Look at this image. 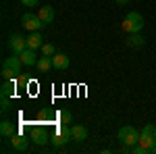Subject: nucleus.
I'll return each instance as SVG.
<instances>
[{"label":"nucleus","instance_id":"obj_22","mask_svg":"<svg viewBox=\"0 0 156 154\" xmlns=\"http://www.w3.org/2000/svg\"><path fill=\"white\" fill-rule=\"evenodd\" d=\"M0 110L2 113H9L11 110V98L9 96H2V106H0Z\"/></svg>","mask_w":156,"mask_h":154},{"label":"nucleus","instance_id":"obj_21","mask_svg":"<svg viewBox=\"0 0 156 154\" xmlns=\"http://www.w3.org/2000/svg\"><path fill=\"white\" fill-rule=\"evenodd\" d=\"M42 54L44 56H54L56 54V48L52 46V44H42Z\"/></svg>","mask_w":156,"mask_h":154},{"label":"nucleus","instance_id":"obj_6","mask_svg":"<svg viewBox=\"0 0 156 154\" xmlns=\"http://www.w3.org/2000/svg\"><path fill=\"white\" fill-rule=\"evenodd\" d=\"M9 140H11L12 150H17V152H25V150L29 148V138H25L23 133H15Z\"/></svg>","mask_w":156,"mask_h":154},{"label":"nucleus","instance_id":"obj_18","mask_svg":"<svg viewBox=\"0 0 156 154\" xmlns=\"http://www.w3.org/2000/svg\"><path fill=\"white\" fill-rule=\"evenodd\" d=\"M56 119H58V123H65V125H69L73 121V115L71 110H67V108H60L58 113H56Z\"/></svg>","mask_w":156,"mask_h":154},{"label":"nucleus","instance_id":"obj_8","mask_svg":"<svg viewBox=\"0 0 156 154\" xmlns=\"http://www.w3.org/2000/svg\"><path fill=\"white\" fill-rule=\"evenodd\" d=\"M2 67H6V69L15 71V75H19L21 67H23V63H21V56H19V54H12V56H9V59H4Z\"/></svg>","mask_w":156,"mask_h":154},{"label":"nucleus","instance_id":"obj_2","mask_svg":"<svg viewBox=\"0 0 156 154\" xmlns=\"http://www.w3.org/2000/svg\"><path fill=\"white\" fill-rule=\"evenodd\" d=\"M140 135H142V131H137L133 125H125V127H121L119 129V140L125 146H135V144H140Z\"/></svg>","mask_w":156,"mask_h":154},{"label":"nucleus","instance_id":"obj_1","mask_svg":"<svg viewBox=\"0 0 156 154\" xmlns=\"http://www.w3.org/2000/svg\"><path fill=\"white\" fill-rule=\"evenodd\" d=\"M142 27H144V17L137 11H131L125 17V21H123V29H125L127 34H140Z\"/></svg>","mask_w":156,"mask_h":154},{"label":"nucleus","instance_id":"obj_3","mask_svg":"<svg viewBox=\"0 0 156 154\" xmlns=\"http://www.w3.org/2000/svg\"><path fill=\"white\" fill-rule=\"evenodd\" d=\"M71 140V127L69 125H65V123H58L56 125V129H54V135L50 138V142H52V146H65V144Z\"/></svg>","mask_w":156,"mask_h":154},{"label":"nucleus","instance_id":"obj_19","mask_svg":"<svg viewBox=\"0 0 156 154\" xmlns=\"http://www.w3.org/2000/svg\"><path fill=\"white\" fill-rule=\"evenodd\" d=\"M142 135H148V138L156 140V125H152V123L144 125V129H142Z\"/></svg>","mask_w":156,"mask_h":154},{"label":"nucleus","instance_id":"obj_11","mask_svg":"<svg viewBox=\"0 0 156 154\" xmlns=\"http://www.w3.org/2000/svg\"><path fill=\"white\" fill-rule=\"evenodd\" d=\"M71 140H75V142H85V140H87V129H85L83 125H79V123H77V125H73L71 127Z\"/></svg>","mask_w":156,"mask_h":154},{"label":"nucleus","instance_id":"obj_12","mask_svg":"<svg viewBox=\"0 0 156 154\" xmlns=\"http://www.w3.org/2000/svg\"><path fill=\"white\" fill-rule=\"evenodd\" d=\"M42 44H44L42 34H40V31H29V36H27V48L37 50V48H42Z\"/></svg>","mask_w":156,"mask_h":154},{"label":"nucleus","instance_id":"obj_23","mask_svg":"<svg viewBox=\"0 0 156 154\" xmlns=\"http://www.w3.org/2000/svg\"><path fill=\"white\" fill-rule=\"evenodd\" d=\"M12 77H15V71L6 69V67H2V79H12Z\"/></svg>","mask_w":156,"mask_h":154},{"label":"nucleus","instance_id":"obj_17","mask_svg":"<svg viewBox=\"0 0 156 154\" xmlns=\"http://www.w3.org/2000/svg\"><path fill=\"white\" fill-rule=\"evenodd\" d=\"M127 44L131 48H142L146 44V38H142L140 34H129V40H127Z\"/></svg>","mask_w":156,"mask_h":154},{"label":"nucleus","instance_id":"obj_5","mask_svg":"<svg viewBox=\"0 0 156 154\" xmlns=\"http://www.w3.org/2000/svg\"><path fill=\"white\" fill-rule=\"evenodd\" d=\"M9 48L12 50V54H21L25 48H27V38L19 36V34H12L9 38Z\"/></svg>","mask_w":156,"mask_h":154},{"label":"nucleus","instance_id":"obj_20","mask_svg":"<svg viewBox=\"0 0 156 154\" xmlns=\"http://www.w3.org/2000/svg\"><path fill=\"white\" fill-rule=\"evenodd\" d=\"M140 144L144 146L146 150H150V148H152V146L156 144V140H152V138H148V135H140Z\"/></svg>","mask_w":156,"mask_h":154},{"label":"nucleus","instance_id":"obj_4","mask_svg":"<svg viewBox=\"0 0 156 154\" xmlns=\"http://www.w3.org/2000/svg\"><path fill=\"white\" fill-rule=\"evenodd\" d=\"M21 25H23L27 31H40L42 27H44V21L40 19V15H34V13H25L23 17H21Z\"/></svg>","mask_w":156,"mask_h":154},{"label":"nucleus","instance_id":"obj_16","mask_svg":"<svg viewBox=\"0 0 156 154\" xmlns=\"http://www.w3.org/2000/svg\"><path fill=\"white\" fill-rule=\"evenodd\" d=\"M37 69H40V73H46V71H50L52 69V56H40L37 59V65H36Z\"/></svg>","mask_w":156,"mask_h":154},{"label":"nucleus","instance_id":"obj_14","mask_svg":"<svg viewBox=\"0 0 156 154\" xmlns=\"http://www.w3.org/2000/svg\"><path fill=\"white\" fill-rule=\"evenodd\" d=\"M37 15H40V19H42L46 25L54 21V9H52V6H48V4H46V6H42V9L37 11Z\"/></svg>","mask_w":156,"mask_h":154},{"label":"nucleus","instance_id":"obj_10","mask_svg":"<svg viewBox=\"0 0 156 154\" xmlns=\"http://www.w3.org/2000/svg\"><path fill=\"white\" fill-rule=\"evenodd\" d=\"M52 67L58 69V71H65V69L69 67V56H67L65 52H56V54L52 56Z\"/></svg>","mask_w":156,"mask_h":154},{"label":"nucleus","instance_id":"obj_27","mask_svg":"<svg viewBox=\"0 0 156 154\" xmlns=\"http://www.w3.org/2000/svg\"><path fill=\"white\" fill-rule=\"evenodd\" d=\"M129 0H117V4H127Z\"/></svg>","mask_w":156,"mask_h":154},{"label":"nucleus","instance_id":"obj_26","mask_svg":"<svg viewBox=\"0 0 156 154\" xmlns=\"http://www.w3.org/2000/svg\"><path fill=\"white\" fill-rule=\"evenodd\" d=\"M148 152H152V154H156V144H154V146H152V148H150V150H148Z\"/></svg>","mask_w":156,"mask_h":154},{"label":"nucleus","instance_id":"obj_24","mask_svg":"<svg viewBox=\"0 0 156 154\" xmlns=\"http://www.w3.org/2000/svg\"><path fill=\"white\" fill-rule=\"evenodd\" d=\"M40 119H46V121H50V119H52V113H50V110H40Z\"/></svg>","mask_w":156,"mask_h":154},{"label":"nucleus","instance_id":"obj_15","mask_svg":"<svg viewBox=\"0 0 156 154\" xmlns=\"http://www.w3.org/2000/svg\"><path fill=\"white\" fill-rule=\"evenodd\" d=\"M0 133H2V138H11V135H15V133H17V129H15L12 121L4 119V121L0 123Z\"/></svg>","mask_w":156,"mask_h":154},{"label":"nucleus","instance_id":"obj_13","mask_svg":"<svg viewBox=\"0 0 156 154\" xmlns=\"http://www.w3.org/2000/svg\"><path fill=\"white\" fill-rule=\"evenodd\" d=\"M15 90H17V81H15V79H4L2 85H0V94L9 96V98L15 94Z\"/></svg>","mask_w":156,"mask_h":154},{"label":"nucleus","instance_id":"obj_7","mask_svg":"<svg viewBox=\"0 0 156 154\" xmlns=\"http://www.w3.org/2000/svg\"><path fill=\"white\" fill-rule=\"evenodd\" d=\"M29 138H31V142L37 144V146H44V144L50 142V135H48V131L44 129V127H34L31 133H29Z\"/></svg>","mask_w":156,"mask_h":154},{"label":"nucleus","instance_id":"obj_25","mask_svg":"<svg viewBox=\"0 0 156 154\" xmlns=\"http://www.w3.org/2000/svg\"><path fill=\"white\" fill-rule=\"evenodd\" d=\"M37 2H40V0H21V4H23V6H36Z\"/></svg>","mask_w":156,"mask_h":154},{"label":"nucleus","instance_id":"obj_9","mask_svg":"<svg viewBox=\"0 0 156 154\" xmlns=\"http://www.w3.org/2000/svg\"><path fill=\"white\" fill-rule=\"evenodd\" d=\"M19 56H21V63H23L25 67H34V65H37V56H36V50H34V48H25Z\"/></svg>","mask_w":156,"mask_h":154}]
</instances>
